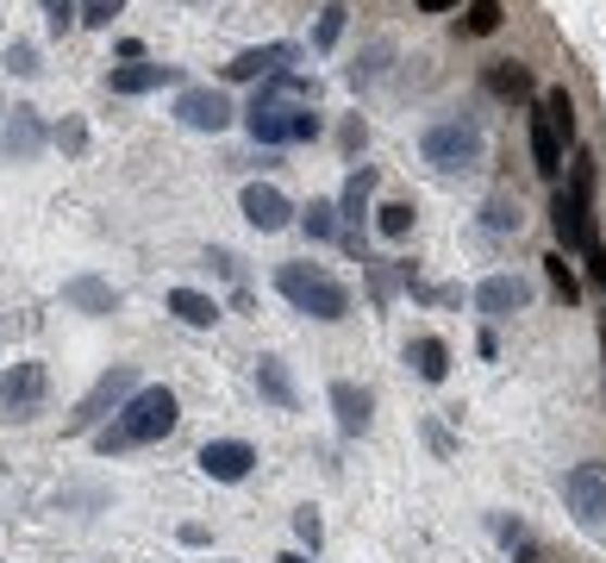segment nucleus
I'll list each match as a JSON object with an SVG mask.
<instances>
[{
	"label": "nucleus",
	"instance_id": "f3484780",
	"mask_svg": "<svg viewBox=\"0 0 606 563\" xmlns=\"http://www.w3.org/2000/svg\"><path fill=\"white\" fill-rule=\"evenodd\" d=\"M169 313H176L181 326H194V333H213V326H219V301L201 295V288H169Z\"/></svg>",
	"mask_w": 606,
	"mask_h": 563
},
{
	"label": "nucleus",
	"instance_id": "6ab92c4d",
	"mask_svg": "<svg viewBox=\"0 0 606 563\" xmlns=\"http://www.w3.org/2000/svg\"><path fill=\"white\" fill-rule=\"evenodd\" d=\"M406 363H413L419 383H444V376H451V345H444V338H413V345H406Z\"/></svg>",
	"mask_w": 606,
	"mask_h": 563
},
{
	"label": "nucleus",
	"instance_id": "39448f33",
	"mask_svg": "<svg viewBox=\"0 0 606 563\" xmlns=\"http://www.w3.org/2000/svg\"><path fill=\"white\" fill-rule=\"evenodd\" d=\"M563 501L576 513V526H606V463H576L569 476H563Z\"/></svg>",
	"mask_w": 606,
	"mask_h": 563
},
{
	"label": "nucleus",
	"instance_id": "f8f14e48",
	"mask_svg": "<svg viewBox=\"0 0 606 563\" xmlns=\"http://www.w3.org/2000/svg\"><path fill=\"white\" fill-rule=\"evenodd\" d=\"M238 207H244V220H251L256 232H281L288 220H294L288 195H281V188H269V182H251V188L238 195Z\"/></svg>",
	"mask_w": 606,
	"mask_h": 563
},
{
	"label": "nucleus",
	"instance_id": "412c9836",
	"mask_svg": "<svg viewBox=\"0 0 606 563\" xmlns=\"http://www.w3.org/2000/svg\"><path fill=\"white\" fill-rule=\"evenodd\" d=\"M488 88H494L501 101H531V70L526 63H494V70H488Z\"/></svg>",
	"mask_w": 606,
	"mask_h": 563
},
{
	"label": "nucleus",
	"instance_id": "dca6fc26",
	"mask_svg": "<svg viewBox=\"0 0 606 563\" xmlns=\"http://www.w3.org/2000/svg\"><path fill=\"white\" fill-rule=\"evenodd\" d=\"M288 45H256V51H238L226 63V82H269V76H281V63H288Z\"/></svg>",
	"mask_w": 606,
	"mask_h": 563
},
{
	"label": "nucleus",
	"instance_id": "c85d7f7f",
	"mask_svg": "<svg viewBox=\"0 0 606 563\" xmlns=\"http://www.w3.org/2000/svg\"><path fill=\"white\" fill-rule=\"evenodd\" d=\"M306 238H338V201H306Z\"/></svg>",
	"mask_w": 606,
	"mask_h": 563
},
{
	"label": "nucleus",
	"instance_id": "1a4fd4ad",
	"mask_svg": "<svg viewBox=\"0 0 606 563\" xmlns=\"http://www.w3.org/2000/svg\"><path fill=\"white\" fill-rule=\"evenodd\" d=\"M331 420H338L344 438H363L376 426V395L363 383H331Z\"/></svg>",
	"mask_w": 606,
	"mask_h": 563
},
{
	"label": "nucleus",
	"instance_id": "20e7f679",
	"mask_svg": "<svg viewBox=\"0 0 606 563\" xmlns=\"http://www.w3.org/2000/svg\"><path fill=\"white\" fill-rule=\"evenodd\" d=\"M131 395H138V370H126V363H113V370H106L101 383H94V388H88V395L76 401V413H70V426H76V433H88L94 420H106V413H119V408H126Z\"/></svg>",
	"mask_w": 606,
	"mask_h": 563
},
{
	"label": "nucleus",
	"instance_id": "9d476101",
	"mask_svg": "<svg viewBox=\"0 0 606 563\" xmlns=\"http://www.w3.org/2000/svg\"><path fill=\"white\" fill-rule=\"evenodd\" d=\"M201 470L213 483H244L256 470V451L244 438H213V445H201Z\"/></svg>",
	"mask_w": 606,
	"mask_h": 563
},
{
	"label": "nucleus",
	"instance_id": "473e14b6",
	"mask_svg": "<svg viewBox=\"0 0 606 563\" xmlns=\"http://www.w3.org/2000/svg\"><path fill=\"white\" fill-rule=\"evenodd\" d=\"M7 70H13V76H38V51H31L26 38H13V45H7Z\"/></svg>",
	"mask_w": 606,
	"mask_h": 563
},
{
	"label": "nucleus",
	"instance_id": "4468645a",
	"mask_svg": "<svg viewBox=\"0 0 606 563\" xmlns=\"http://www.w3.org/2000/svg\"><path fill=\"white\" fill-rule=\"evenodd\" d=\"M369 195H376V170H369V163H363V170H356L351 182H344V195H338V220H344V245H351V251H363V238H356V226H363V213H369Z\"/></svg>",
	"mask_w": 606,
	"mask_h": 563
},
{
	"label": "nucleus",
	"instance_id": "58836bf2",
	"mask_svg": "<svg viewBox=\"0 0 606 563\" xmlns=\"http://www.w3.org/2000/svg\"><path fill=\"white\" fill-rule=\"evenodd\" d=\"M601 358H606V320H601Z\"/></svg>",
	"mask_w": 606,
	"mask_h": 563
},
{
	"label": "nucleus",
	"instance_id": "9b49d317",
	"mask_svg": "<svg viewBox=\"0 0 606 563\" xmlns=\"http://www.w3.org/2000/svg\"><path fill=\"white\" fill-rule=\"evenodd\" d=\"M244 126H251L256 145H294V107L269 101V95H256L251 107H244Z\"/></svg>",
	"mask_w": 606,
	"mask_h": 563
},
{
	"label": "nucleus",
	"instance_id": "f03ea898",
	"mask_svg": "<svg viewBox=\"0 0 606 563\" xmlns=\"http://www.w3.org/2000/svg\"><path fill=\"white\" fill-rule=\"evenodd\" d=\"M276 288H281V301H288V308L313 313V320H326V326L351 313V288H344L338 276H326V270H313V263H281Z\"/></svg>",
	"mask_w": 606,
	"mask_h": 563
},
{
	"label": "nucleus",
	"instance_id": "c9c22d12",
	"mask_svg": "<svg viewBox=\"0 0 606 563\" xmlns=\"http://www.w3.org/2000/svg\"><path fill=\"white\" fill-rule=\"evenodd\" d=\"M294 138H319V113H313V107H294Z\"/></svg>",
	"mask_w": 606,
	"mask_h": 563
},
{
	"label": "nucleus",
	"instance_id": "4be33fe9",
	"mask_svg": "<svg viewBox=\"0 0 606 563\" xmlns=\"http://www.w3.org/2000/svg\"><path fill=\"white\" fill-rule=\"evenodd\" d=\"M538 113L556 126V138H563V145L576 138V107H569V95H563V88H544V95H538Z\"/></svg>",
	"mask_w": 606,
	"mask_h": 563
},
{
	"label": "nucleus",
	"instance_id": "cd10ccee",
	"mask_svg": "<svg viewBox=\"0 0 606 563\" xmlns=\"http://www.w3.org/2000/svg\"><path fill=\"white\" fill-rule=\"evenodd\" d=\"M544 276H551V288L563 295V301H569V308L581 301V282H576V270L563 263V251H551V257H544Z\"/></svg>",
	"mask_w": 606,
	"mask_h": 563
},
{
	"label": "nucleus",
	"instance_id": "b1692460",
	"mask_svg": "<svg viewBox=\"0 0 606 563\" xmlns=\"http://www.w3.org/2000/svg\"><path fill=\"white\" fill-rule=\"evenodd\" d=\"M563 188H569V195L588 207V213H594V157H588V151L569 157V182H563Z\"/></svg>",
	"mask_w": 606,
	"mask_h": 563
},
{
	"label": "nucleus",
	"instance_id": "c756f323",
	"mask_svg": "<svg viewBox=\"0 0 606 563\" xmlns=\"http://www.w3.org/2000/svg\"><path fill=\"white\" fill-rule=\"evenodd\" d=\"M463 26L476 32V38H488V32H501V0H469Z\"/></svg>",
	"mask_w": 606,
	"mask_h": 563
},
{
	"label": "nucleus",
	"instance_id": "4c0bfd02",
	"mask_svg": "<svg viewBox=\"0 0 606 563\" xmlns=\"http://www.w3.org/2000/svg\"><path fill=\"white\" fill-rule=\"evenodd\" d=\"M276 563H313V558H301V551H288V558H276Z\"/></svg>",
	"mask_w": 606,
	"mask_h": 563
},
{
	"label": "nucleus",
	"instance_id": "2f4dec72",
	"mask_svg": "<svg viewBox=\"0 0 606 563\" xmlns=\"http://www.w3.org/2000/svg\"><path fill=\"white\" fill-rule=\"evenodd\" d=\"M126 13V0H81V26H113Z\"/></svg>",
	"mask_w": 606,
	"mask_h": 563
},
{
	"label": "nucleus",
	"instance_id": "2eb2a0df",
	"mask_svg": "<svg viewBox=\"0 0 606 563\" xmlns=\"http://www.w3.org/2000/svg\"><path fill=\"white\" fill-rule=\"evenodd\" d=\"M169 82H181L176 63H119V70L106 76V88H113V95H151V88H169Z\"/></svg>",
	"mask_w": 606,
	"mask_h": 563
},
{
	"label": "nucleus",
	"instance_id": "f704fd0d",
	"mask_svg": "<svg viewBox=\"0 0 606 563\" xmlns=\"http://www.w3.org/2000/svg\"><path fill=\"white\" fill-rule=\"evenodd\" d=\"M581 257H588V282L606 295V245H594V251H581Z\"/></svg>",
	"mask_w": 606,
	"mask_h": 563
},
{
	"label": "nucleus",
	"instance_id": "e433bc0d",
	"mask_svg": "<svg viewBox=\"0 0 606 563\" xmlns=\"http://www.w3.org/2000/svg\"><path fill=\"white\" fill-rule=\"evenodd\" d=\"M413 7H419V13H451L456 0H413Z\"/></svg>",
	"mask_w": 606,
	"mask_h": 563
},
{
	"label": "nucleus",
	"instance_id": "ddd939ff",
	"mask_svg": "<svg viewBox=\"0 0 606 563\" xmlns=\"http://www.w3.org/2000/svg\"><path fill=\"white\" fill-rule=\"evenodd\" d=\"M531 301V282L526 276H488L476 288V308L488 313V320H501V313H526Z\"/></svg>",
	"mask_w": 606,
	"mask_h": 563
},
{
	"label": "nucleus",
	"instance_id": "72a5a7b5",
	"mask_svg": "<svg viewBox=\"0 0 606 563\" xmlns=\"http://www.w3.org/2000/svg\"><path fill=\"white\" fill-rule=\"evenodd\" d=\"M494 538H501V545H513V551H519V545H531V538H526V526H519L513 513H494Z\"/></svg>",
	"mask_w": 606,
	"mask_h": 563
},
{
	"label": "nucleus",
	"instance_id": "393cba45",
	"mask_svg": "<svg viewBox=\"0 0 606 563\" xmlns=\"http://www.w3.org/2000/svg\"><path fill=\"white\" fill-rule=\"evenodd\" d=\"M344 26H351V13H344V7H326V13H319V26H313V51H338Z\"/></svg>",
	"mask_w": 606,
	"mask_h": 563
},
{
	"label": "nucleus",
	"instance_id": "7ed1b4c3",
	"mask_svg": "<svg viewBox=\"0 0 606 563\" xmlns=\"http://www.w3.org/2000/svg\"><path fill=\"white\" fill-rule=\"evenodd\" d=\"M481 151H488V138H481V126L469 113L438 120V126H426V138H419V157H426L438 176H469L481 163Z\"/></svg>",
	"mask_w": 606,
	"mask_h": 563
},
{
	"label": "nucleus",
	"instance_id": "f257e3e1",
	"mask_svg": "<svg viewBox=\"0 0 606 563\" xmlns=\"http://www.w3.org/2000/svg\"><path fill=\"white\" fill-rule=\"evenodd\" d=\"M176 420H181L176 388H163V383L138 388L126 408H119V420L94 433V451H101V458H119V451H131V445H156V438L176 433Z\"/></svg>",
	"mask_w": 606,
	"mask_h": 563
},
{
	"label": "nucleus",
	"instance_id": "0eeeda50",
	"mask_svg": "<svg viewBox=\"0 0 606 563\" xmlns=\"http://www.w3.org/2000/svg\"><path fill=\"white\" fill-rule=\"evenodd\" d=\"M231 113H238V107H231L219 88H181L176 95V120L188 132H226Z\"/></svg>",
	"mask_w": 606,
	"mask_h": 563
},
{
	"label": "nucleus",
	"instance_id": "bb28decb",
	"mask_svg": "<svg viewBox=\"0 0 606 563\" xmlns=\"http://www.w3.org/2000/svg\"><path fill=\"white\" fill-rule=\"evenodd\" d=\"M376 232H381V238H406V232H413V201L376 207Z\"/></svg>",
	"mask_w": 606,
	"mask_h": 563
},
{
	"label": "nucleus",
	"instance_id": "6e6552de",
	"mask_svg": "<svg viewBox=\"0 0 606 563\" xmlns=\"http://www.w3.org/2000/svg\"><path fill=\"white\" fill-rule=\"evenodd\" d=\"M38 401H45V363H38V358L13 363V370L0 376V408L13 413V420H26Z\"/></svg>",
	"mask_w": 606,
	"mask_h": 563
},
{
	"label": "nucleus",
	"instance_id": "5701e85b",
	"mask_svg": "<svg viewBox=\"0 0 606 563\" xmlns=\"http://www.w3.org/2000/svg\"><path fill=\"white\" fill-rule=\"evenodd\" d=\"M481 226H488V232H519V226H526V213H519V201H513V195H488V207H481Z\"/></svg>",
	"mask_w": 606,
	"mask_h": 563
},
{
	"label": "nucleus",
	"instance_id": "a878e982",
	"mask_svg": "<svg viewBox=\"0 0 606 563\" xmlns=\"http://www.w3.org/2000/svg\"><path fill=\"white\" fill-rule=\"evenodd\" d=\"M45 7V26L56 32V38H70V32L81 26V0H38Z\"/></svg>",
	"mask_w": 606,
	"mask_h": 563
},
{
	"label": "nucleus",
	"instance_id": "7c9ffc66",
	"mask_svg": "<svg viewBox=\"0 0 606 563\" xmlns=\"http://www.w3.org/2000/svg\"><path fill=\"white\" fill-rule=\"evenodd\" d=\"M294 538H301L306 551H319V538H326V526H319V508H294Z\"/></svg>",
	"mask_w": 606,
	"mask_h": 563
},
{
	"label": "nucleus",
	"instance_id": "423d86ee",
	"mask_svg": "<svg viewBox=\"0 0 606 563\" xmlns=\"http://www.w3.org/2000/svg\"><path fill=\"white\" fill-rule=\"evenodd\" d=\"M45 113L38 107H7V132H0V163H31V157L45 151Z\"/></svg>",
	"mask_w": 606,
	"mask_h": 563
},
{
	"label": "nucleus",
	"instance_id": "a211bd4d",
	"mask_svg": "<svg viewBox=\"0 0 606 563\" xmlns=\"http://www.w3.org/2000/svg\"><path fill=\"white\" fill-rule=\"evenodd\" d=\"M63 301L81 308V313H113V308H119V288L101 282V276H70V282H63Z\"/></svg>",
	"mask_w": 606,
	"mask_h": 563
},
{
	"label": "nucleus",
	"instance_id": "aec40b11",
	"mask_svg": "<svg viewBox=\"0 0 606 563\" xmlns=\"http://www.w3.org/2000/svg\"><path fill=\"white\" fill-rule=\"evenodd\" d=\"M256 388H263L281 413L294 408V383H288V363H281V358H256Z\"/></svg>",
	"mask_w": 606,
	"mask_h": 563
}]
</instances>
